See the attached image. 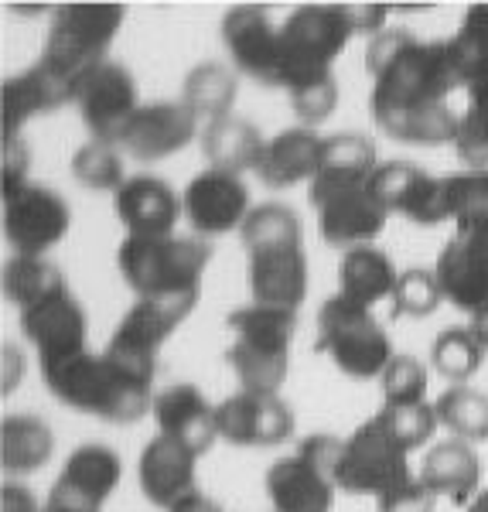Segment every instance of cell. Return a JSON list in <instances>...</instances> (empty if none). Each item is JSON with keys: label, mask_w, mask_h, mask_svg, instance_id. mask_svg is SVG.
Masks as SVG:
<instances>
[{"label": "cell", "mask_w": 488, "mask_h": 512, "mask_svg": "<svg viewBox=\"0 0 488 512\" xmlns=\"http://www.w3.org/2000/svg\"><path fill=\"white\" fill-rule=\"evenodd\" d=\"M366 69L372 76V117L400 144H451L458 117L448 99L458 86L448 41H417L407 31H379L369 41Z\"/></svg>", "instance_id": "obj_1"}, {"label": "cell", "mask_w": 488, "mask_h": 512, "mask_svg": "<svg viewBox=\"0 0 488 512\" xmlns=\"http://www.w3.org/2000/svg\"><path fill=\"white\" fill-rule=\"evenodd\" d=\"M48 390L65 407L79 414L110 420V424H134L154 410L151 400V376H140L106 352H82L76 359L45 373Z\"/></svg>", "instance_id": "obj_2"}, {"label": "cell", "mask_w": 488, "mask_h": 512, "mask_svg": "<svg viewBox=\"0 0 488 512\" xmlns=\"http://www.w3.org/2000/svg\"><path fill=\"white\" fill-rule=\"evenodd\" d=\"M212 246L185 236H127L120 243L117 267L140 301L198 304L202 274Z\"/></svg>", "instance_id": "obj_3"}, {"label": "cell", "mask_w": 488, "mask_h": 512, "mask_svg": "<svg viewBox=\"0 0 488 512\" xmlns=\"http://www.w3.org/2000/svg\"><path fill=\"white\" fill-rule=\"evenodd\" d=\"M229 328H233V345L226 359L243 390L277 393L291 369L297 311L250 304L229 315Z\"/></svg>", "instance_id": "obj_4"}, {"label": "cell", "mask_w": 488, "mask_h": 512, "mask_svg": "<svg viewBox=\"0 0 488 512\" xmlns=\"http://www.w3.org/2000/svg\"><path fill=\"white\" fill-rule=\"evenodd\" d=\"M352 35L355 24L349 7H294L287 21L280 24V65H284L287 93L311 79L332 76V65Z\"/></svg>", "instance_id": "obj_5"}, {"label": "cell", "mask_w": 488, "mask_h": 512, "mask_svg": "<svg viewBox=\"0 0 488 512\" xmlns=\"http://www.w3.org/2000/svg\"><path fill=\"white\" fill-rule=\"evenodd\" d=\"M123 18H127L123 7H55L41 65L76 93V82L106 62Z\"/></svg>", "instance_id": "obj_6"}, {"label": "cell", "mask_w": 488, "mask_h": 512, "mask_svg": "<svg viewBox=\"0 0 488 512\" xmlns=\"http://www.w3.org/2000/svg\"><path fill=\"white\" fill-rule=\"evenodd\" d=\"M318 352L352 379L383 376L393 362V345L372 308L352 304L349 297L335 294L318 311Z\"/></svg>", "instance_id": "obj_7"}, {"label": "cell", "mask_w": 488, "mask_h": 512, "mask_svg": "<svg viewBox=\"0 0 488 512\" xmlns=\"http://www.w3.org/2000/svg\"><path fill=\"white\" fill-rule=\"evenodd\" d=\"M342 441L332 434H314L294 454L274 461L267 472V495L274 512H328L335 499V468Z\"/></svg>", "instance_id": "obj_8"}, {"label": "cell", "mask_w": 488, "mask_h": 512, "mask_svg": "<svg viewBox=\"0 0 488 512\" xmlns=\"http://www.w3.org/2000/svg\"><path fill=\"white\" fill-rule=\"evenodd\" d=\"M308 202L318 212V229L325 236V243L345 246H372V239L383 233L386 216L383 202L372 192L369 181H311Z\"/></svg>", "instance_id": "obj_9"}, {"label": "cell", "mask_w": 488, "mask_h": 512, "mask_svg": "<svg viewBox=\"0 0 488 512\" xmlns=\"http://www.w3.org/2000/svg\"><path fill=\"white\" fill-rule=\"evenodd\" d=\"M335 482L349 495H386L410 482L407 451L393 441L390 431L376 417L342 444L335 468Z\"/></svg>", "instance_id": "obj_10"}, {"label": "cell", "mask_w": 488, "mask_h": 512, "mask_svg": "<svg viewBox=\"0 0 488 512\" xmlns=\"http://www.w3.org/2000/svg\"><path fill=\"white\" fill-rule=\"evenodd\" d=\"M72 226L69 202L48 185H24L4 198V239L14 256H45Z\"/></svg>", "instance_id": "obj_11"}, {"label": "cell", "mask_w": 488, "mask_h": 512, "mask_svg": "<svg viewBox=\"0 0 488 512\" xmlns=\"http://www.w3.org/2000/svg\"><path fill=\"white\" fill-rule=\"evenodd\" d=\"M72 103L79 106L82 123L99 144H120L123 130L140 110L134 76L117 62H103L89 76H82L76 82Z\"/></svg>", "instance_id": "obj_12"}, {"label": "cell", "mask_w": 488, "mask_h": 512, "mask_svg": "<svg viewBox=\"0 0 488 512\" xmlns=\"http://www.w3.org/2000/svg\"><path fill=\"white\" fill-rule=\"evenodd\" d=\"M192 315V304L175 301H137L134 308L123 315V321L113 332L106 355H113L123 366H130L140 376L157 373V349L171 338V332Z\"/></svg>", "instance_id": "obj_13"}, {"label": "cell", "mask_w": 488, "mask_h": 512, "mask_svg": "<svg viewBox=\"0 0 488 512\" xmlns=\"http://www.w3.org/2000/svg\"><path fill=\"white\" fill-rule=\"evenodd\" d=\"M222 45L243 76H250L260 86H284L280 28L267 7H233L222 18Z\"/></svg>", "instance_id": "obj_14"}, {"label": "cell", "mask_w": 488, "mask_h": 512, "mask_svg": "<svg viewBox=\"0 0 488 512\" xmlns=\"http://www.w3.org/2000/svg\"><path fill=\"white\" fill-rule=\"evenodd\" d=\"M120 485V458L103 444L72 451L41 512H99Z\"/></svg>", "instance_id": "obj_15"}, {"label": "cell", "mask_w": 488, "mask_h": 512, "mask_svg": "<svg viewBox=\"0 0 488 512\" xmlns=\"http://www.w3.org/2000/svg\"><path fill=\"white\" fill-rule=\"evenodd\" d=\"M215 427L236 448H270L294 434V414L277 393L239 390L215 407Z\"/></svg>", "instance_id": "obj_16"}, {"label": "cell", "mask_w": 488, "mask_h": 512, "mask_svg": "<svg viewBox=\"0 0 488 512\" xmlns=\"http://www.w3.org/2000/svg\"><path fill=\"white\" fill-rule=\"evenodd\" d=\"M21 328L28 335V342L38 349L41 373L86 352V315H82L79 301L72 297L69 287L62 294L35 304V308L21 311Z\"/></svg>", "instance_id": "obj_17"}, {"label": "cell", "mask_w": 488, "mask_h": 512, "mask_svg": "<svg viewBox=\"0 0 488 512\" xmlns=\"http://www.w3.org/2000/svg\"><path fill=\"white\" fill-rule=\"evenodd\" d=\"M185 219L192 222L198 236H222L229 229H243L250 216V192L243 185V175L205 168L202 175L188 181L181 195Z\"/></svg>", "instance_id": "obj_18"}, {"label": "cell", "mask_w": 488, "mask_h": 512, "mask_svg": "<svg viewBox=\"0 0 488 512\" xmlns=\"http://www.w3.org/2000/svg\"><path fill=\"white\" fill-rule=\"evenodd\" d=\"M372 192L383 202L386 212H400L417 226H437L448 219V192L444 178H430L410 161L379 164L372 175Z\"/></svg>", "instance_id": "obj_19"}, {"label": "cell", "mask_w": 488, "mask_h": 512, "mask_svg": "<svg viewBox=\"0 0 488 512\" xmlns=\"http://www.w3.org/2000/svg\"><path fill=\"white\" fill-rule=\"evenodd\" d=\"M250 253V291L260 308L297 311L308 294V256L301 243H270Z\"/></svg>", "instance_id": "obj_20"}, {"label": "cell", "mask_w": 488, "mask_h": 512, "mask_svg": "<svg viewBox=\"0 0 488 512\" xmlns=\"http://www.w3.org/2000/svg\"><path fill=\"white\" fill-rule=\"evenodd\" d=\"M437 284L444 301H451L458 311H468L471 318L488 311V236H461L437 256Z\"/></svg>", "instance_id": "obj_21"}, {"label": "cell", "mask_w": 488, "mask_h": 512, "mask_svg": "<svg viewBox=\"0 0 488 512\" xmlns=\"http://www.w3.org/2000/svg\"><path fill=\"white\" fill-rule=\"evenodd\" d=\"M198 134V117L181 99L147 103L137 110L130 127L123 130L120 147L137 161H161L168 154L181 151Z\"/></svg>", "instance_id": "obj_22"}, {"label": "cell", "mask_w": 488, "mask_h": 512, "mask_svg": "<svg viewBox=\"0 0 488 512\" xmlns=\"http://www.w3.org/2000/svg\"><path fill=\"white\" fill-rule=\"evenodd\" d=\"M154 420L161 437H171L181 448L192 454H205L219 441V427H215V407L195 390L192 383L168 386L164 393L154 396Z\"/></svg>", "instance_id": "obj_23"}, {"label": "cell", "mask_w": 488, "mask_h": 512, "mask_svg": "<svg viewBox=\"0 0 488 512\" xmlns=\"http://www.w3.org/2000/svg\"><path fill=\"white\" fill-rule=\"evenodd\" d=\"M113 202L127 236H175V222L185 212L175 188L154 175L127 178Z\"/></svg>", "instance_id": "obj_24"}, {"label": "cell", "mask_w": 488, "mask_h": 512, "mask_svg": "<svg viewBox=\"0 0 488 512\" xmlns=\"http://www.w3.org/2000/svg\"><path fill=\"white\" fill-rule=\"evenodd\" d=\"M65 103H72V89L55 79L41 62L31 65L21 76L4 79V86H0V130H4V140H18V130L31 117L52 113Z\"/></svg>", "instance_id": "obj_25"}, {"label": "cell", "mask_w": 488, "mask_h": 512, "mask_svg": "<svg viewBox=\"0 0 488 512\" xmlns=\"http://www.w3.org/2000/svg\"><path fill=\"white\" fill-rule=\"evenodd\" d=\"M195 461L198 454L181 448L178 441L154 437L140 454V492H144V499L168 512L188 492H195Z\"/></svg>", "instance_id": "obj_26"}, {"label": "cell", "mask_w": 488, "mask_h": 512, "mask_svg": "<svg viewBox=\"0 0 488 512\" xmlns=\"http://www.w3.org/2000/svg\"><path fill=\"white\" fill-rule=\"evenodd\" d=\"M321 147H325V137H318L308 127L280 130L274 140H267L256 175L270 188H291L297 181H311L321 168Z\"/></svg>", "instance_id": "obj_27"}, {"label": "cell", "mask_w": 488, "mask_h": 512, "mask_svg": "<svg viewBox=\"0 0 488 512\" xmlns=\"http://www.w3.org/2000/svg\"><path fill=\"white\" fill-rule=\"evenodd\" d=\"M263 151H267V140L260 137V130L239 117L205 123L202 130V154L215 171H229V175L256 171L263 161Z\"/></svg>", "instance_id": "obj_28"}, {"label": "cell", "mask_w": 488, "mask_h": 512, "mask_svg": "<svg viewBox=\"0 0 488 512\" xmlns=\"http://www.w3.org/2000/svg\"><path fill=\"white\" fill-rule=\"evenodd\" d=\"M400 274L393 270L390 256L376 246H355L342 253L338 263V294L349 297L352 304L372 308L383 297H393V287Z\"/></svg>", "instance_id": "obj_29"}, {"label": "cell", "mask_w": 488, "mask_h": 512, "mask_svg": "<svg viewBox=\"0 0 488 512\" xmlns=\"http://www.w3.org/2000/svg\"><path fill=\"white\" fill-rule=\"evenodd\" d=\"M420 482L434 495H451L454 502H465L478 492L482 482V461L465 441H444L427 451Z\"/></svg>", "instance_id": "obj_30"}, {"label": "cell", "mask_w": 488, "mask_h": 512, "mask_svg": "<svg viewBox=\"0 0 488 512\" xmlns=\"http://www.w3.org/2000/svg\"><path fill=\"white\" fill-rule=\"evenodd\" d=\"M239 93V82L226 65L219 62H202L195 65L185 76V86H181V103L195 113L198 120L215 123L233 117V103Z\"/></svg>", "instance_id": "obj_31"}, {"label": "cell", "mask_w": 488, "mask_h": 512, "mask_svg": "<svg viewBox=\"0 0 488 512\" xmlns=\"http://www.w3.org/2000/svg\"><path fill=\"white\" fill-rule=\"evenodd\" d=\"M55 451V437L38 417H7L0 424V465L11 475H28Z\"/></svg>", "instance_id": "obj_32"}, {"label": "cell", "mask_w": 488, "mask_h": 512, "mask_svg": "<svg viewBox=\"0 0 488 512\" xmlns=\"http://www.w3.org/2000/svg\"><path fill=\"white\" fill-rule=\"evenodd\" d=\"M65 280L55 263H48L45 256H11L4 263V294L11 304H18V311H28L35 304L48 301V297L62 294Z\"/></svg>", "instance_id": "obj_33"}, {"label": "cell", "mask_w": 488, "mask_h": 512, "mask_svg": "<svg viewBox=\"0 0 488 512\" xmlns=\"http://www.w3.org/2000/svg\"><path fill=\"white\" fill-rule=\"evenodd\" d=\"M448 55L458 86L468 89L488 76V4L468 7L458 35L448 41Z\"/></svg>", "instance_id": "obj_34"}, {"label": "cell", "mask_w": 488, "mask_h": 512, "mask_svg": "<svg viewBox=\"0 0 488 512\" xmlns=\"http://www.w3.org/2000/svg\"><path fill=\"white\" fill-rule=\"evenodd\" d=\"M448 219L461 236H488V171H465L444 178Z\"/></svg>", "instance_id": "obj_35"}, {"label": "cell", "mask_w": 488, "mask_h": 512, "mask_svg": "<svg viewBox=\"0 0 488 512\" xmlns=\"http://www.w3.org/2000/svg\"><path fill=\"white\" fill-rule=\"evenodd\" d=\"M437 424L448 427L458 441H485L488 437V396L471 390V386H451L434 403Z\"/></svg>", "instance_id": "obj_36"}, {"label": "cell", "mask_w": 488, "mask_h": 512, "mask_svg": "<svg viewBox=\"0 0 488 512\" xmlns=\"http://www.w3.org/2000/svg\"><path fill=\"white\" fill-rule=\"evenodd\" d=\"M485 345L471 335V328H448V332L437 335L434 349H430V359H434V369L451 383H465L482 369L485 362Z\"/></svg>", "instance_id": "obj_37"}, {"label": "cell", "mask_w": 488, "mask_h": 512, "mask_svg": "<svg viewBox=\"0 0 488 512\" xmlns=\"http://www.w3.org/2000/svg\"><path fill=\"white\" fill-rule=\"evenodd\" d=\"M72 175L79 185L93 188V192H113L117 195L123 188V158L117 154V144H99L89 140L76 151L72 158Z\"/></svg>", "instance_id": "obj_38"}, {"label": "cell", "mask_w": 488, "mask_h": 512, "mask_svg": "<svg viewBox=\"0 0 488 512\" xmlns=\"http://www.w3.org/2000/svg\"><path fill=\"white\" fill-rule=\"evenodd\" d=\"M441 301H444V294H441V284H437L434 270L410 267V270H403L393 287L390 315L393 318H424V315H434Z\"/></svg>", "instance_id": "obj_39"}, {"label": "cell", "mask_w": 488, "mask_h": 512, "mask_svg": "<svg viewBox=\"0 0 488 512\" xmlns=\"http://www.w3.org/2000/svg\"><path fill=\"white\" fill-rule=\"evenodd\" d=\"M243 246L256 250V246H270V243H301V222L287 205L267 202L256 205V209L243 222Z\"/></svg>", "instance_id": "obj_40"}, {"label": "cell", "mask_w": 488, "mask_h": 512, "mask_svg": "<svg viewBox=\"0 0 488 512\" xmlns=\"http://www.w3.org/2000/svg\"><path fill=\"white\" fill-rule=\"evenodd\" d=\"M458 158L471 164V171H488V96L468 93V110L458 117V137H454Z\"/></svg>", "instance_id": "obj_41"}, {"label": "cell", "mask_w": 488, "mask_h": 512, "mask_svg": "<svg viewBox=\"0 0 488 512\" xmlns=\"http://www.w3.org/2000/svg\"><path fill=\"white\" fill-rule=\"evenodd\" d=\"M383 379V407H413L424 403L427 393V369L413 355H393Z\"/></svg>", "instance_id": "obj_42"}, {"label": "cell", "mask_w": 488, "mask_h": 512, "mask_svg": "<svg viewBox=\"0 0 488 512\" xmlns=\"http://www.w3.org/2000/svg\"><path fill=\"white\" fill-rule=\"evenodd\" d=\"M376 420L390 431V437L407 454L413 448H420L437 427V414H434V407H427V403H413V407H383L376 414Z\"/></svg>", "instance_id": "obj_43"}, {"label": "cell", "mask_w": 488, "mask_h": 512, "mask_svg": "<svg viewBox=\"0 0 488 512\" xmlns=\"http://www.w3.org/2000/svg\"><path fill=\"white\" fill-rule=\"evenodd\" d=\"M335 103H338V82H335V76L311 79V82H304V86L291 89V106H294L297 120H301L308 130H314L318 123H325L328 117H332Z\"/></svg>", "instance_id": "obj_44"}, {"label": "cell", "mask_w": 488, "mask_h": 512, "mask_svg": "<svg viewBox=\"0 0 488 512\" xmlns=\"http://www.w3.org/2000/svg\"><path fill=\"white\" fill-rule=\"evenodd\" d=\"M434 502H437V495L430 492L420 478L417 482L410 478L400 489L379 495V512H434Z\"/></svg>", "instance_id": "obj_45"}, {"label": "cell", "mask_w": 488, "mask_h": 512, "mask_svg": "<svg viewBox=\"0 0 488 512\" xmlns=\"http://www.w3.org/2000/svg\"><path fill=\"white\" fill-rule=\"evenodd\" d=\"M28 151H24L21 140H4V168H0V185H4V198L21 192L28 181Z\"/></svg>", "instance_id": "obj_46"}, {"label": "cell", "mask_w": 488, "mask_h": 512, "mask_svg": "<svg viewBox=\"0 0 488 512\" xmlns=\"http://www.w3.org/2000/svg\"><path fill=\"white\" fill-rule=\"evenodd\" d=\"M0 512H38V502L24 485L7 482L4 489H0Z\"/></svg>", "instance_id": "obj_47"}, {"label": "cell", "mask_w": 488, "mask_h": 512, "mask_svg": "<svg viewBox=\"0 0 488 512\" xmlns=\"http://www.w3.org/2000/svg\"><path fill=\"white\" fill-rule=\"evenodd\" d=\"M352 14V24H355V35H379L386 21V7H349Z\"/></svg>", "instance_id": "obj_48"}, {"label": "cell", "mask_w": 488, "mask_h": 512, "mask_svg": "<svg viewBox=\"0 0 488 512\" xmlns=\"http://www.w3.org/2000/svg\"><path fill=\"white\" fill-rule=\"evenodd\" d=\"M168 512H226L219 506V502L212 499V495H205L202 489H195V492H188L185 499L175 502Z\"/></svg>", "instance_id": "obj_49"}, {"label": "cell", "mask_w": 488, "mask_h": 512, "mask_svg": "<svg viewBox=\"0 0 488 512\" xmlns=\"http://www.w3.org/2000/svg\"><path fill=\"white\" fill-rule=\"evenodd\" d=\"M21 379V352L4 345V393H11Z\"/></svg>", "instance_id": "obj_50"}, {"label": "cell", "mask_w": 488, "mask_h": 512, "mask_svg": "<svg viewBox=\"0 0 488 512\" xmlns=\"http://www.w3.org/2000/svg\"><path fill=\"white\" fill-rule=\"evenodd\" d=\"M471 335H475L478 338V342H482L485 345V349H488V311H482V315H475V318H471Z\"/></svg>", "instance_id": "obj_51"}, {"label": "cell", "mask_w": 488, "mask_h": 512, "mask_svg": "<svg viewBox=\"0 0 488 512\" xmlns=\"http://www.w3.org/2000/svg\"><path fill=\"white\" fill-rule=\"evenodd\" d=\"M468 512H488V489L475 495V502L468 506Z\"/></svg>", "instance_id": "obj_52"}]
</instances>
